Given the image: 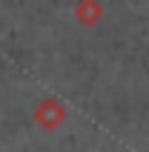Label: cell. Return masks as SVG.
Listing matches in <instances>:
<instances>
[{
    "instance_id": "1",
    "label": "cell",
    "mask_w": 149,
    "mask_h": 152,
    "mask_svg": "<svg viewBox=\"0 0 149 152\" xmlns=\"http://www.w3.org/2000/svg\"><path fill=\"white\" fill-rule=\"evenodd\" d=\"M77 9H80V20H86V15H100V9L95 6L92 0H83V3H80Z\"/></svg>"
}]
</instances>
